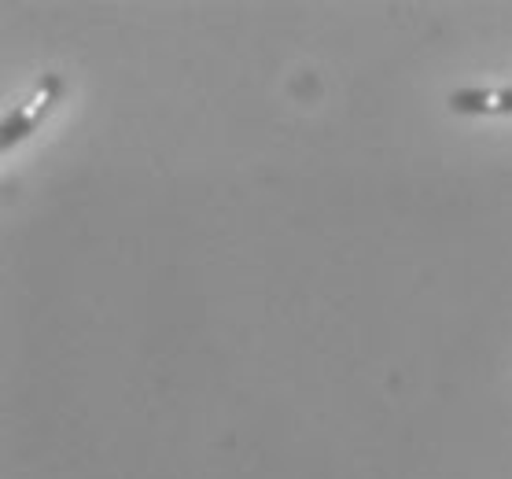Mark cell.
I'll return each mask as SVG.
<instances>
[{
  "label": "cell",
  "instance_id": "6da1fadb",
  "mask_svg": "<svg viewBox=\"0 0 512 479\" xmlns=\"http://www.w3.org/2000/svg\"><path fill=\"white\" fill-rule=\"evenodd\" d=\"M59 93H63V82H59L56 74H45V78H41V85L34 89V96H30L26 104H19L12 115L4 118V148H12V144L26 141V137L37 129V122L52 111V104L59 100Z\"/></svg>",
  "mask_w": 512,
  "mask_h": 479
},
{
  "label": "cell",
  "instance_id": "7a4b0ae2",
  "mask_svg": "<svg viewBox=\"0 0 512 479\" xmlns=\"http://www.w3.org/2000/svg\"><path fill=\"white\" fill-rule=\"evenodd\" d=\"M450 107L457 115H512V89H457Z\"/></svg>",
  "mask_w": 512,
  "mask_h": 479
}]
</instances>
